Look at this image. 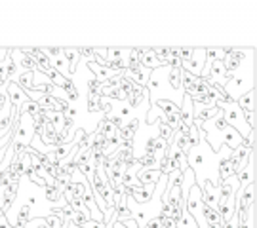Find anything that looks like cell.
<instances>
[{
	"mask_svg": "<svg viewBox=\"0 0 257 228\" xmlns=\"http://www.w3.org/2000/svg\"><path fill=\"white\" fill-rule=\"evenodd\" d=\"M8 57H10V50H6V48H0V63H4Z\"/></svg>",
	"mask_w": 257,
	"mask_h": 228,
	"instance_id": "obj_30",
	"label": "cell"
},
{
	"mask_svg": "<svg viewBox=\"0 0 257 228\" xmlns=\"http://www.w3.org/2000/svg\"><path fill=\"white\" fill-rule=\"evenodd\" d=\"M99 90H101V84L97 82L95 78H90V80H88V91H92V93H99Z\"/></svg>",
	"mask_w": 257,
	"mask_h": 228,
	"instance_id": "obj_25",
	"label": "cell"
},
{
	"mask_svg": "<svg viewBox=\"0 0 257 228\" xmlns=\"http://www.w3.org/2000/svg\"><path fill=\"white\" fill-rule=\"evenodd\" d=\"M194 78H196V76H193L191 73H187V71L181 69V88H183L185 91L189 90V88L194 84Z\"/></svg>",
	"mask_w": 257,
	"mask_h": 228,
	"instance_id": "obj_23",
	"label": "cell"
},
{
	"mask_svg": "<svg viewBox=\"0 0 257 228\" xmlns=\"http://www.w3.org/2000/svg\"><path fill=\"white\" fill-rule=\"evenodd\" d=\"M139 65H141L143 69H147V71H155V69H160V67H162V63H160V59L155 55V50H153V48H143V50H141Z\"/></svg>",
	"mask_w": 257,
	"mask_h": 228,
	"instance_id": "obj_11",
	"label": "cell"
},
{
	"mask_svg": "<svg viewBox=\"0 0 257 228\" xmlns=\"http://www.w3.org/2000/svg\"><path fill=\"white\" fill-rule=\"evenodd\" d=\"M124 74H126V76H128L130 80L136 84V86H139V88H145V86H147V80H149V74H151V71L143 69L141 65H134V67H128Z\"/></svg>",
	"mask_w": 257,
	"mask_h": 228,
	"instance_id": "obj_10",
	"label": "cell"
},
{
	"mask_svg": "<svg viewBox=\"0 0 257 228\" xmlns=\"http://www.w3.org/2000/svg\"><path fill=\"white\" fill-rule=\"evenodd\" d=\"M145 90H147V93L151 95V103H155L156 95H158L160 91L172 90V88L168 86V67H160V69L151 71Z\"/></svg>",
	"mask_w": 257,
	"mask_h": 228,
	"instance_id": "obj_4",
	"label": "cell"
},
{
	"mask_svg": "<svg viewBox=\"0 0 257 228\" xmlns=\"http://www.w3.org/2000/svg\"><path fill=\"white\" fill-rule=\"evenodd\" d=\"M217 158V154L211 150L206 141H200L198 145L189 150L187 156V164L189 169L194 173V181L200 186L204 181H208V173L211 171L210 165L213 164V160Z\"/></svg>",
	"mask_w": 257,
	"mask_h": 228,
	"instance_id": "obj_1",
	"label": "cell"
},
{
	"mask_svg": "<svg viewBox=\"0 0 257 228\" xmlns=\"http://www.w3.org/2000/svg\"><path fill=\"white\" fill-rule=\"evenodd\" d=\"M236 105L240 107V110L244 112V114H249V112H255V88L253 90L246 91L238 101H236Z\"/></svg>",
	"mask_w": 257,
	"mask_h": 228,
	"instance_id": "obj_15",
	"label": "cell"
},
{
	"mask_svg": "<svg viewBox=\"0 0 257 228\" xmlns=\"http://www.w3.org/2000/svg\"><path fill=\"white\" fill-rule=\"evenodd\" d=\"M10 59L16 65H19L21 69H25V71H38L37 61L31 55L25 54L23 50H10Z\"/></svg>",
	"mask_w": 257,
	"mask_h": 228,
	"instance_id": "obj_9",
	"label": "cell"
},
{
	"mask_svg": "<svg viewBox=\"0 0 257 228\" xmlns=\"http://www.w3.org/2000/svg\"><path fill=\"white\" fill-rule=\"evenodd\" d=\"M215 107L221 110L223 120L227 122V126H230L234 131H238V135L242 137V139H246V137L253 131V129H249V126L246 124V114L240 110V107L234 101H217Z\"/></svg>",
	"mask_w": 257,
	"mask_h": 228,
	"instance_id": "obj_2",
	"label": "cell"
},
{
	"mask_svg": "<svg viewBox=\"0 0 257 228\" xmlns=\"http://www.w3.org/2000/svg\"><path fill=\"white\" fill-rule=\"evenodd\" d=\"M149 97V93L145 88H139V86H134V90L128 93V107H132V109H138L139 105L143 103V101Z\"/></svg>",
	"mask_w": 257,
	"mask_h": 228,
	"instance_id": "obj_16",
	"label": "cell"
},
{
	"mask_svg": "<svg viewBox=\"0 0 257 228\" xmlns=\"http://www.w3.org/2000/svg\"><path fill=\"white\" fill-rule=\"evenodd\" d=\"M132 110H134V109H132V107H122V110H120V114H118V116H120V118H122V120H124V118H126V116H130V112H132Z\"/></svg>",
	"mask_w": 257,
	"mask_h": 228,
	"instance_id": "obj_31",
	"label": "cell"
},
{
	"mask_svg": "<svg viewBox=\"0 0 257 228\" xmlns=\"http://www.w3.org/2000/svg\"><path fill=\"white\" fill-rule=\"evenodd\" d=\"M120 222H124V226L126 228H143V226H139L138 222L134 219H126V220H120Z\"/></svg>",
	"mask_w": 257,
	"mask_h": 228,
	"instance_id": "obj_29",
	"label": "cell"
},
{
	"mask_svg": "<svg viewBox=\"0 0 257 228\" xmlns=\"http://www.w3.org/2000/svg\"><path fill=\"white\" fill-rule=\"evenodd\" d=\"M86 65H88V69L92 71V74L95 76V80L99 84L107 82L109 78H112L114 76V73L112 71H109L107 67H101V65H97L95 61H86Z\"/></svg>",
	"mask_w": 257,
	"mask_h": 228,
	"instance_id": "obj_14",
	"label": "cell"
},
{
	"mask_svg": "<svg viewBox=\"0 0 257 228\" xmlns=\"http://www.w3.org/2000/svg\"><path fill=\"white\" fill-rule=\"evenodd\" d=\"M99 99H101V95H99V93H92V91H88V112H101Z\"/></svg>",
	"mask_w": 257,
	"mask_h": 228,
	"instance_id": "obj_21",
	"label": "cell"
},
{
	"mask_svg": "<svg viewBox=\"0 0 257 228\" xmlns=\"http://www.w3.org/2000/svg\"><path fill=\"white\" fill-rule=\"evenodd\" d=\"M175 226L177 228H198V224H196V220L187 213V209H183L181 217L175 220Z\"/></svg>",
	"mask_w": 257,
	"mask_h": 228,
	"instance_id": "obj_20",
	"label": "cell"
},
{
	"mask_svg": "<svg viewBox=\"0 0 257 228\" xmlns=\"http://www.w3.org/2000/svg\"><path fill=\"white\" fill-rule=\"evenodd\" d=\"M168 86L174 91L181 90V69H168Z\"/></svg>",
	"mask_w": 257,
	"mask_h": 228,
	"instance_id": "obj_18",
	"label": "cell"
},
{
	"mask_svg": "<svg viewBox=\"0 0 257 228\" xmlns=\"http://www.w3.org/2000/svg\"><path fill=\"white\" fill-rule=\"evenodd\" d=\"M76 52L80 57H84L86 61H93V55H95V48H76Z\"/></svg>",
	"mask_w": 257,
	"mask_h": 228,
	"instance_id": "obj_24",
	"label": "cell"
},
{
	"mask_svg": "<svg viewBox=\"0 0 257 228\" xmlns=\"http://www.w3.org/2000/svg\"><path fill=\"white\" fill-rule=\"evenodd\" d=\"M204 65H206V48H194L193 57L189 61L181 63V69L191 73L193 76H200L204 71Z\"/></svg>",
	"mask_w": 257,
	"mask_h": 228,
	"instance_id": "obj_6",
	"label": "cell"
},
{
	"mask_svg": "<svg viewBox=\"0 0 257 228\" xmlns=\"http://www.w3.org/2000/svg\"><path fill=\"white\" fill-rule=\"evenodd\" d=\"M61 55H63L65 61L69 63V73H71V76H73V74L76 73V63H78V59H80V55H78V52H76V48H63Z\"/></svg>",
	"mask_w": 257,
	"mask_h": 228,
	"instance_id": "obj_17",
	"label": "cell"
},
{
	"mask_svg": "<svg viewBox=\"0 0 257 228\" xmlns=\"http://www.w3.org/2000/svg\"><path fill=\"white\" fill-rule=\"evenodd\" d=\"M160 177H162V173L158 169H141L138 173V182L141 186H156Z\"/></svg>",
	"mask_w": 257,
	"mask_h": 228,
	"instance_id": "obj_13",
	"label": "cell"
},
{
	"mask_svg": "<svg viewBox=\"0 0 257 228\" xmlns=\"http://www.w3.org/2000/svg\"><path fill=\"white\" fill-rule=\"evenodd\" d=\"M236 181H238L240 188L248 186L249 182H255V156H253V152L249 154L248 164L244 165L238 173H236Z\"/></svg>",
	"mask_w": 257,
	"mask_h": 228,
	"instance_id": "obj_8",
	"label": "cell"
},
{
	"mask_svg": "<svg viewBox=\"0 0 257 228\" xmlns=\"http://www.w3.org/2000/svg\"><path fill=\"white\" fill-rule=\"evenodd\" d=\"M97 131H99V133H101L105 139H110V137H114L116 133H118V129L114 128V126H112V124H110L107 118H103L101 122H99V126H97Z\"/></svg>",
	"mask_w": 257,
	"mask_h": 228,
	"instance_id": "obj_19",
	"label": "cell"
},
{
	"mask_svg": "<svg viewBox=\"0 0 257 228\" xmlns=\"http://www.w3.org/2000/svg\"><path fill=\"white\" fill-rule=\"evenodd\" d=\"M10 103H8V97H6V91H2L0 90V112L8 107Z\"/></svg>",
	"mask_w": 257,
	"mask_h": 228,
	"instance_id": "obj_27",
	"label": "cell"
},
{
	"mask_svg": "<svg viewBox=\"0 0 257 228\" xmlns=\"http://www.w3.org/2000/svg\"><path fill=\"white\" fill-rule=\"evenodd\" d=\"M105 226H107V228H126V226H124V222H120V220H114V215H112V220H109Z\"/></svg>",
	"mask_w": 257,
	"mask_h": 228,
	"instance_id": "obj_28",
	"label": "cell"
},
{
	"mask_svg": "<svg viewBox=\"0 0 257 228\" xmlns=\"http://www.w3.org/2000/svg\"><path fill=\"white\" fill-rule=\"evenodd\" d=\"M246 50H236V48H225V57H223V65L227 74L236 73L242 63L246 61Z\"/></svg>",
	"mask_w": 257,
	"mask_h": 228,
	"instance_id": "obj_5",
	"label": "cell"
},
{
	"mask_svg": "<svg viewBox=\"0 0 257 228\" xmlns=\"http://www.w3.org/2000/svg\"><path fill=\"white\" fill-rule=\"evenodd\" d=\"M221 228H236V215H234V219L229 220V222H223Z\"/></svg>",
	"mask_w": 257,
	"mask_h": 228,
	"instance_id": "obj_32",
	"label": "cell"
},
{
	"mask_svg": "<svg viewBox=\"0 0 257 228\" xmlns=\"http://www.w3.org/2000/svg\"><path fill=\"white\" fill-rule=\"evenodd\" d=\"M14 200H16V196H12V194H0V213L2 215L8 213Z\"/></svg>",
	"mask_w": 257,
	"mask_h": 228,
	"instance_id": "obj_22",
	"label": "cell"
},
{
	"mask_svg": "<svg viewBox=\"0 0 257 228\" xmlns=\"http://www.w3.org/2000/svg\"><path fill=\"white\" fill-rule=\"evenodd\" d=\"M44 194H46V198L52 201V203H55L54 207H57V203H61V200H63V186L57 181L52 182V184H46V186H44ZM61 205H63V203H61Z\"/></svg>",
	"mask_w": 257,
	"mask_h": 228,
	"instance_id": "obj_12",
	"label": "cell"
},
{
	"mask_svg": "<svg viewBox=\"0 0 257 228\" xmlns=\"http://www.w3.org/2000/svg\"><path fill=\"white\" fill-rule=\"evenodd\" d=\"M145 228H162V222H160V217H151V219L145 222Z\"/></svg>",
	"mask_w": 257,
	"mask_h": 228,
	"instance_id": "obj_26",
	"label": "cell"
},
{
	"mask_svg": "<svg viewBox=\"0 0 257 228\" xmlns=\"http://www.w3.org/2000/svg\"><path fill=\"white\" fill-rule=\"evenodd\" d=\"M253 82H255V78H253V69H249L248 73L246 71H236V73L230 74V78L227 80V84L223 86V93L229 97L230 101H236L246 93V91L253 90Z\"/></svg>",
	"mask_w": 257,
	"mask_h": 228,
	"instance_id": "obj_3",
	"label": "cell"
},
{
	"mask_svg": "<svg viewBox=\"0 0 257 228\" xmlns=\"http://www.w3.org/2000/svg\"><path fill=\"white\" fill-rule=\"evenodd\" d=\"M6 97H8V103L12 109H19L23 103H27L29 97L27 93L19 88L16 82H8L6 84Z\"/></svg>",
	"mask_w": 257,
	"mask_h": 228,
	"instance_id": "obj_7",
	"label": "cell"
}]
</instances>
